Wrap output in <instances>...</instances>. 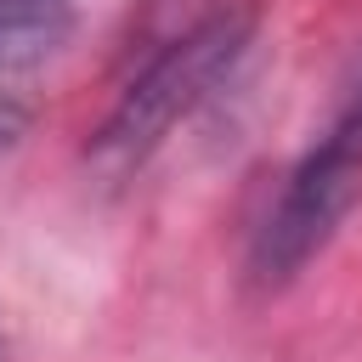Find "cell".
<instances>
[{"label": "cell", "mask_w": 362, "mask_h": 362, "mask_svg": "<svg viewBox=\"0 0 362 362\" xmlns=\"http://www.w3.org/2000/svg\"><path fill=\"white\" fill-rule=\"evenodd\" d=\"M255 28H260V11L255 6H215L209 17H198L187 34H175L124 90L119 102L107 107V119L96 124L90 136V164L102 175H130L141 170L175 124H187L226 79L232 68L249 57L255 45Z\"/></svg>", "instance_id": "cell-1"}, {"label": "cell", "mask_w": 362, "mask_h": 362, "mask_svg": "<svg viewBox=\"0 0 362 362\" xmlns=\"http://www.w3.org/2000/svg\"><path fill=\"white\" fill-rule=\"evenodd\" d=\"M356 198H362V90L317 136V147L294 164L283 198L272 204V215L255 238V277L288 283L311 255L328 249V238L356 209Z\"/></svg>", "instance_id": "cell-2"}, {"label": "cell", "mask_w": 362, "mask_h": 362, "mask_svg": "<svg viewBox=\"0 0 362 362\" xmlns=\"http://www.w3.org/2000/svg\"><path fill=\"white\" fill-rule=\"evenodd\" d=\"M74 34V11L62 0H0V79L51 62Z\"/></svg>", "instance_id": "cell-3"}, {"label": "cell", "mask_w": 362, "mask_h": 362, "mask_svg": "<svg viewBox=\"0 0 362 362\" xmlns=\"http://www.w3.org/2000/svg\"><path fill=\"white\" fill-rule=\"evenodd\" d=\"M0 362H6V328H0Z\"/></svg>", "instance_id": "cell-4"}]
</instances>
